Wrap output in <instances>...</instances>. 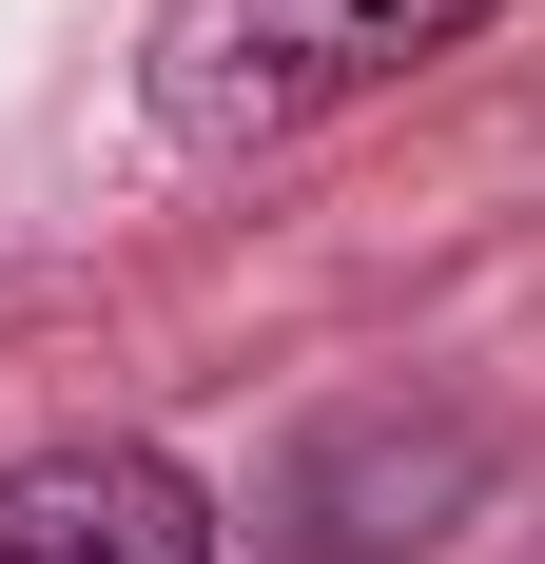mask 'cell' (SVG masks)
<instances>
[{"label": "cell", "mask_w": 545, "mask_h": 564, "mask_svg": "<svg viewBox=\"0 0 545 564\" xmlns=\"http://www.w3.org/2000/svg\"><path fill=\"white\" fill-rule=\"evenodd\" d=\"M506 0H175L137 40V98H157L175 156H292L331 117L409 98L429 58H468Z\"/></svg>", "instance_id": "1"}, {"label": "cell", "mask_w": 545, "mask_h": 564, "mask_svg": "<svg viewBox=\"0 0 545 564\" xmlns=\"http://www.w3.org/2000/svg\"><path fill=\"white\" fill-rule=\"evenodd\" d=\"M0 564H234V525H215V487L175 448H20L0 467Z\"/></svg>", "instance_id": "2"}]
</instances>
